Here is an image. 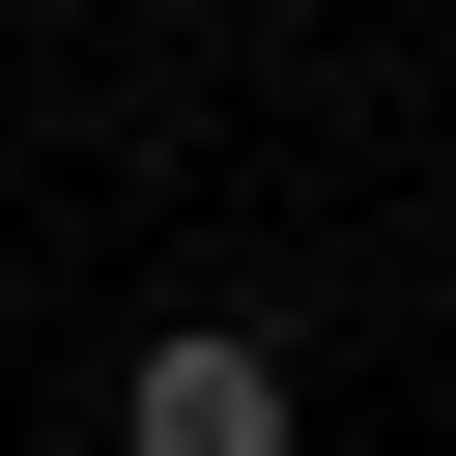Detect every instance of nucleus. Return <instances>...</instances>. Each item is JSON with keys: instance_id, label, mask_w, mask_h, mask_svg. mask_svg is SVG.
<instances>
[{"instance_id": "nucleus-1", "label": "nucleus", "mask_w": 456, "mask_h": 456, "mask_svg": "<svg viewBox=\"0 0 456 456\" xmlns=\"http://www.w3.org/2000/svg\"><path fill=\"white\" fill-rule=\"evenodd\" d=\"M114 456H285V342H256V314H171V342L114 370Z\"/></svg>"}]
</instances>
